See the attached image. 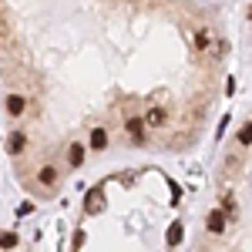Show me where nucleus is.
I'll list each match as a JSON object with an SVG mask.
<instances>
[{"label": "nucleus", "instance_id": "f03ea898", "mask_svg": "<svg viewBox=\"0 0 252 252\" xmlns=\"http://www.w3.org/2000/svg\"><path fill=\"white\" fill-rule=\"evenodd\" d=\"M24 108H27V101H24L20 94H10V97H7V111H10L14 118H17V115H24Z\"/></svg>", "mask_w": 252, "mask_h": 252}, {"label": "nucleus", "instance_id": "ddd939ff", "mask_svg": "<svg viewBox=\"0 0 252 252\" xmlns=\"http://www.w3.org/2000/svg\"><path fill=\"white\" fill-rule=\"evenodd\" d=\"M195 40H198V47H209V34H205V31H198V37H195Z\"/></svg>", "mask_w": 252, "mask_h": 252}, {"label": "nucleus", "instance_id": "39448f33", "mask_svg": "<svg viewBox=\"0 0 252 252\" xmlns=\"http://www.w3.org/2000/svg\"><path fill=\"white\" fill-rule=\"evenodd\" d=\"M161 121H165V108H152L148 118H145V125H148V128H158Z\"/></svg>", "mask_w": 252, "mask_h": 252}, {"label": "nucleus", "instance_id": "f8f14e48", "mask_svg": "<svg viewBox=\"0 0 252 252\" xmlns=\"http://www.w3.org/2000/svg\"><path fill=\"white\" fill-rule=\"evenodd\" d=\"M0 246H3V249H14V246H17V235H0Z\"/></svg>", "mask_w": 252, "mask_h": 252}, {"label": "nucleus", "instance_id": "7ed1b4c3", "mask_svg": "<svg viewBox=\"0 0 252 252\" xmlns=\"http://www.w3.org/2000/svg\"><path fill=\"white\" fill-rule=\"evenodd\" d=\"M128 135L135 138V141L145 138V121H141V118H131V121H128Z\"/></svg>", "mask_w": 252, "mask_h": 252}, {"label": "nucleus", "instance_id": "423d86ee", "mask_svg": "<svg viewBox=\"0 0 252 252\" xmlns=\"http://www.w3.org/2000/svg\"><path fill=\"white\" fill-rule=\"evenodd\" d=\"M222 229H225V215L212 212V215H209V232H222Z\"/></svg>", "mask_w": 252, "mask_h": 252}, {"label": "nucleus", "instance_id": "f257e3e1", "mask_svg": "<svg viewBox=\"0 0 252 252\" xmlns=\"http://www.w3.org/2000/svg\"><path fill=\"white\" fill-rule=\"evenodd\" d=\"M101 205H104V195L97 192V189H91V192L84 195V209L88 212H101Z\"/></svg>", "mask_w": 252, "mask_h": 252}, {"label": "nucleus", "instance_id": "9b49d317", "mask_svg": "<svg viewBox=\"0 0 252 252\" xmlns=\"http://www.w3.org/2000/svg\"><path fill=\"white\" fill-rule=\"evenodd\" d=\"M54 178H58V172H54L51 165H47V168H40V182H44V185H51Z\"/></svg>", "mask_w": 252, "mask_h": 252}, {"label": "nucleus", "instance_id": "1a4fd4ad", "mask_svg": "<svg viewBox=\"0 0 252 252\" xmlns=\"http://www.w3.org/2000/svg\"><path fill=\"white\" fill-rule=\"evenodd\" d=\"M7 148H10V155H20V152H24V135H10Z\"/></svg>", "mask_w": 252, "mask_h": 252}, {"label": "nucleus", "instance_id": "9d476101", "mask_svg": "<svg viewBox=\"0 0 252 252\" xmlns=\"http://www.w3.org/2000/svg\"><path fill=\"white\" fill-rule=\"evenodd\" d=\"M239 145H252V121L242 125V131H239Z\"/></svg>", "mask_w": 252, "mask_h": 252}, {"label": "nucleus", "instance_id": "20e7f679", "mask_svg": "<svg viewBox=\"0 0 252 252\" xmlns=\"http://www.w3.org/2000/svg\"><path fill=\"white\" fill-rule=\"evenodd\" d=\"M182 235H185L182 222H172V225H168V235H165V239H168V246H178V242H182Z\"/></svg>", "mask_w": 252, "mask_h": 252}, {"label": "nucleus", "instance_id": "6e6552de", "mask_svg": "<svg viewBox=\"0 0 252 252\" xmlns=\"http://www.w3.org/2000/svg\"><path fill=\"white\" fill-rule=\"evenodd\" d=\"M67 161L78 168L81 161H84V148H81V145H71V152H67Z\"/></svg>", "mask_w": 252, "mask_h": 252}, {"label": "nucleus", "instance_id": "0eeeda50", "mask_svg": "<svg viewBox=\"0 0 252 252\" xmlns=\"http://www.w3.org/2000/svg\"><path fill=\"white\" fill-rule=\"evenodd\" d=\"M91 145H94V148H104V145H108V131H104V128H94V131H91Z\"/></svg>", "mask_w": 252, "mask_h": 252}]
</instances>
